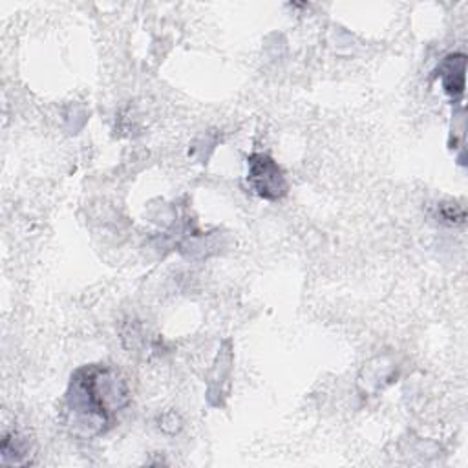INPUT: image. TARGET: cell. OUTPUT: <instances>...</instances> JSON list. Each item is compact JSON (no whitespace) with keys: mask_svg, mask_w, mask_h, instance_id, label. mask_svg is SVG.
<instances>
[{"mask_svg":"<svg viewBox=\"0 0 468 468\" xmlns=\"http://www.w3.org/2000/svg\"><path fill=\"white\" fill-rule=\"evenodd\" d=\"M247 183L252 192L265 201H278L289 190L287 177L280 165L261 152H254L247 157Z\"/></svg>","mask_w":468,"mask_h":468,"instance_id":"cell-2","label":"cell"},{"mask_svg":"<svg viewBox=\"0 0 468 468\" xmlns=\"http://www.w3.org/2000/svg\"><path fill=\"white\" fill-rule=\"evenodd\" d=\"M130 404L122 375L108 364H86L73 371L62 406V424L73 437L95 439L117 424Z\"/></svg>","mask_w":468,"mask_h":468,"instance_id":"cell-1","label":"cell"},{"mask_svg":"<svg viewBox=\"0 0 468 468\" xmlns=\"http://www.w3.org/2000/svg\"><path fill=\"white\" fill-rule=\"evenodd\" d=\"M464 66L466 57L463 53H452L439 64V77L450 97H459L464 90Z\"/></svg>","mask_w":468,"mask_h":468,"instance_id":"cell-3","label":"cell"}]
</instances>
